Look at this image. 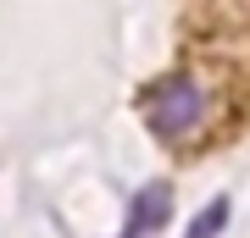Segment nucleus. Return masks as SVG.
<instances>
[{"mask_svg":"<svg viewBox=\"0 0 250 238\" xmlns=\"http://www.w3.org/2000/svg\"><path fill=\"white\" fill-rule=\"evenodd\" d=\"M139 111H145V122H150L156 139L184 144V139H195L200 122H206V89L189 78V72H167V78L145 83Z\"/></svg>","mask_w":250,"mask_h":238,"instance_id":"obj_1","label":"nucleus"},{"mask_svg":"<svg viewBox=\"0 0 250 238\" xmlns=\"http://www.w3.org/2000/svg\"><path fill=\"white\" fill-rule=\"evenodd\" d=\"M167 211H172V188L167 183H145L139 194H134V211H128L123 238H150L161 221H167Z\"/></svg>","mask_w":250,"mask_h":238,"instance_id":"obj_2","label":"nucleus"},{"mask_svg":"<svg viewBox=\"0 0 250 238\" xmlns=\"http://www.w3.org/2000/svg\"><path fill=\"white\" fill-rule=\"evenodd\" d=\"M223 227H228V200H211L195 221H189V233H184V238H217Z\"/></svg>","mask_w":250,"mask_h":238,"instance_id":"obj_3","label":"nucleus"}]
</instances>
